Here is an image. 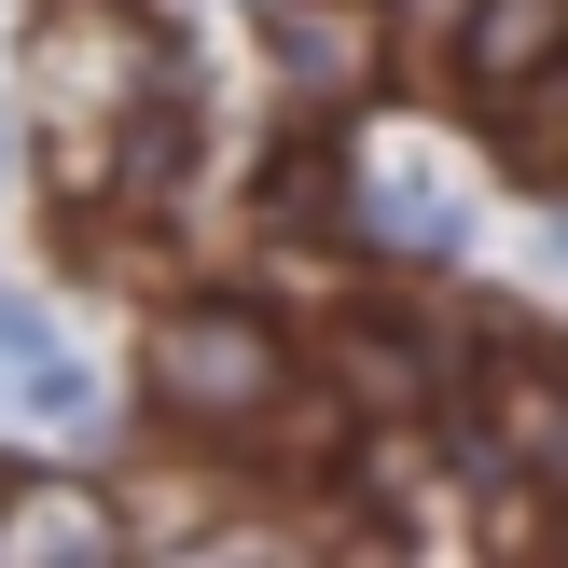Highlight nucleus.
<instances>
[{"label":"nucleus","instance_id":"1a4fd4ad","mask_svg":"<svg viewBox=\"0 0 568 568\" xmlns=\"http://www.w3.org/2000/svg\"><path fill=\"white\" fill-rule=\"evenodd\" d=\"M388 14H403V42H458V28H471V0H388Z\"/></svg>","mask_w":568,"mask_h":568},{"label":"nucleus","instance_id":"9b49d317","mask_svg":"<svg viewBox=\"0 0 568 568\" xmlns=\"http://www.w3.org/2000/svg\"><path fill=\"white\" fill-rule=\"evenodd\" d=\"M264 14H277V0H264Z\"/></svg>","mask_w":568,"mask_h":568},{"label":"nucleus","instance_id":"f03ea898","mask_svg":"<svg viewBox=\"0 0 568 568\" xmlns=\"http://www.w3.org/2000/svg\"><path fill=\"white\" fill-rule=\"evenodd\" d=\"M458 471L471 486H568V375H486L458 403Z\"/></svg>","mask_w":568,"mask_h":568},{"label":"nucleus","instance_id":"20e7f679","mask_svg":"<svg viewBox=\"0 0 568 568\" xmlns=\"http://www.w3.org/2000/svg\"><path fill=\"white\" fill-rule=\"evenodd\" d=\"M264 28H277V98L333 111V98H361V83H375V28L333 14V0H277Z\"/></svg>","mask_w":568,"mask_h":568},{"label":"nucleus","instance_id":"9d476101","mask_svg":"<svg viewBox=\"0 0 568 568\" xmlns=\"http://www.w3.org/2000/svg\"><path fill=\"white\" fill-rule=\"evenodd\" d=\"M527 264H541L555 292H568V209H541V236H527Z\"/></svg>","mask_w":568,"mask_h":568},{"label":"nucleus","instance_id":"0eeeda50","mask_svg":"<svg viewBox=\"0 0 568 568\" xmlns=\"http://www.w3.org/2000/svg\"><path fill=\"white\" fill-rule=\"evenodd\" d=\"M333 361H347V388H361L375 416H403L416 388L444 375V361H430V333H375V320H347V347H333Z\"/></svg>","mask_w":568,"mask_h":568},{"label":"nucleus","instance_id":"39448f33","mask_svg":"<svg viewBox=\"0 0 568 568\" xmlns=\"http://www.w3.org/2000/svg\"><path fill=\"white\" fill-rule=\"evenodd\" d=\"M458 55H471V70L499 83V98H514L527 70H555V55H568V0H471Z\"/></svg>","mask_w":568,"mask_h":568},{"label":"nucleus","instance_id":"7ed1b4c3","mask_svg":"<svg viewBox=\"0 0 568 568\" xmlns=\"http://www.w3.org/2000/svg\"><path fill=\"white\" fill-rule=\"evenodd\" d=\"M361 236L416 250V264H458V250H471V194L444 181L430 153H388V166H361Z\"/></svg>","mask_w":568,"mask_h":568},{"label":"nucleus","instance_id":"f257e3e1","mask_svg":"<svg viewBox=\"0 0 568 568\" xmlns=\"http://www.w3.org/2000/svg\"><path fill=\"white\" fill-rule=\"evenodd\" d=\"M153 403L194 416V430L264 416L277 403V333L236 320V305H181V320H153Z\"/></svg>","mask_w":568,"mask_h":568},{"label":"nucleus","instance_id":"6e6552de","mask_svg":"<svg viewBox=\"0 0 568 568\" xmlns=\"http://www.w3.org/2000/svg\"><path fill=\"white\" fill-rule=\"evenodd\" d=\"M499 139H514V166H541V181L568 166V55H555V70H527L514 98H499Z\"/></svg>","mask_w":568,"mask_h":568},{"label":"nucleus","instance_id":"423d86ee","mask_svg":"<svg viewBox=\"0 0 568 568\" xmlns=\"http://www.w3.org/2000/svg\"><path fill=\"white\" fill-rule=\"evenodd\" d=\"M0 514H14V527H0L14 568H42V555H55V568H98V555H111V514H98L83 486H14Z\"/></svg>","mask_w":568,"mask_h":568}]
</instances>
